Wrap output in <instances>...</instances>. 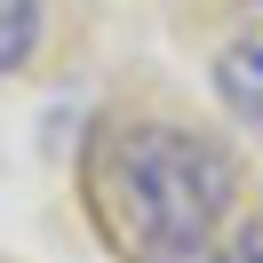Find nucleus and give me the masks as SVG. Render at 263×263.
Segmentation results:
<instances>
[{"label":"nucleus","mask_w":263,"mask_h":263,"mask_svg":"<svg viewBox=\"0 0 263 263\" xmlns=\"http://www.w3.org/2000/svg\"><path fill=\"white\" fill-rule=\"evenodd\" d=\"M239 8H263V0H239Z\"/></svg>","instance_id":"nucleus-5"},{"label":"nucleus","mask_w":263,"mask_h":263,"mask_svg":"<svg viewBox=\"0 0 263 263\" xmlns=\"http://www.w3.org/2000/svg\"><path fill=\"white\" fill-rule=\"evenodd\" d=\"M215 96H223L231 120L263 128V24H247L239 40H223V48H215Z\"/></svg>","instance_id":"nucleus-2"},{"label":"nucleus","mask_w":263,"mask_h":263,"mask_svg":"<svg viewBox=\"0 0 263 263\" xmlns=\"http://www.w3.org/2000/svg\"><path fill=\"white\" fill-rule=\"evenodd\" d=\"M40 48V0H0V80L24 72Z\"/></svg>","instance_id":"nucleus-3"},{"label":"nucleus","mask_w":263,"mask_h":263,"mask_svg":"<svg viewBox=\"0 0 263 263\" xmlns=\"http://www.w3.org/2000/svg\"><path fill=\"white\" fill-rule=\"evenodd\" d=\"M112 183L144 263H208L215 231H223L231 199H239V167L215 136H192L176 120H144L120 136Z\"/></svg>","instance_id":"nucleus-1"},{"label":"nucleus","mask_w":263,"mask_h":263,"mask_svg":"<svg viewBox=\"0 0 263 263\" xmlns=\"http://www.w3.org/2000/svg\"><path fill=\"white\" fill-rule=\"evenodd\" d=\"M223 263H263V231H239V239H231V255Z\"/></svg>","instance_id":"nucleus-4"}]
</instances>
